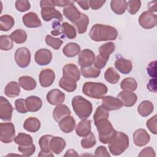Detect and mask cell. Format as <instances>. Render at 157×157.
Listing matches in <instances>:
<instances>
[{
    "instance_id": "1",
    "label": "cell",
    "mask_w": 157,
    "mask_h": 157,
    "mask_svg": "<svg viewBox=\"0 0 157 157\" xmlns=\"http://www.w3.org/2000/svg\"><path fill=\"white\" fill-rule=\"evenodd\" d=\"M89 36L93 40L96 42L114 40L118 36V31L111 26L95 24L91 27Z\"/></svg>"
},
{
    "instance_id": "2",
    "label": "cell",
    "mask_w": 157,
    "mask_h": 157,
    "mask_svg": "<svg viewBox=\"0 0 157 157\" xmlns=\"http://www.w3.org/2000/svg\"><path fill=\"white\" fill-rule=\"evenodd\" d=\"M94 123L99 132V139L102 144H106L115 136V131L108 118H101L94 120Z\"/></svg>"
},
{
    "instance_id": "3",
    "label": "cell",
    "mask_w": 157,
    "mask_h": 157,
    "mask_svg": "<svg viewBox=\"0 0 157 157\" xmlns=\"http://www.w3.org/2000/svg\"><path fill=\"white\" fill-rule=\"evenodd\" d=\"M72 106L75 114L81 120L86 119L92 113V104L81 96H76L73 98Z\"/></svg>"
},
{
    "instance_id": "4",
    "label": "cell",
    "mask_w": 157,
    "mask_h": 157,
    "mask_svg": "<svg viewBox=\"0 0 157 157\" xmlns=\"http://www.w3.org/2000/svg\"><path fill=\"white\" fill-rule=\"evenodd\" d=\"M129 147V137L122 132H117L109 142V148L113 155H120Z\"/></svg>"
},
{
    "instance_id": "5",
    "label": "cell",
    "mask_w": 157,
    "mask_h": 157,
    "mask_svg": "<svg viewBox=\"0 0 157 157\" xmlns=\"http://www.w3.org/2000/svg\"><path fill=\"white\" fill-rule=\"evenodd\" d=\"M82 91L88 97L99 99L106 94L107 87L105 85L100 82H87L83 84Z\"/></svg>"
},
{
    "instance_id": "6",
    "label": "cell",
    "mask_w": 157,
    "mask_h": 157,
    "mask_svg": "<svg viewBox=\"0 0 157 157\" xmlns=\"http://www.w3.org/2000/svg\"><path fill=\"white\" fill-rule=\"evenodd\" d=\"M15 130L13 124L11 122L0 124V140L4 144H9L14 140Z\"/></svg>"
},
{
    "instance_id": "7",
    "label": "cell",
    "mask_w": 157,
    "mask_h": 157,
    "mask_svg": "<svg viewBox=\"0 0 157 157\" xmlns=\"http://www.w3.org/2000/svg\"><path fill=\"white\" fill-rule=\"evenodd\" d=\"M14 57L17 65L21 68H25L30 63L31 52L26 47H20L16 50Z\"/></svg>"
},
{
    "instance_id": "8",
    "label": "cell",
    "mask_w": 157,
    "mask_h": 157,
    "mask_svg": "<svg viewBox=\"0 0 157 157\" xmlns=\"http://www.w3.org/2000/svg\"><path fill=\"white\" fill-rule=\"evenodd\" d=\"M156 15L147 10L144 12L139 18V23L140 26L145 29H151L156 26Z\"/></svg>"
},
{
    "instance_id": "9",
    "label": "cell",
    "mask_w": 157,
    "mask_h": 157,
    "mask_svg": "<svg viewBox=\"0 0 157 157\" xmlns=\"http://www.w3.org/2000/svg\"><path fill=\"white\" fill-rule=\"evenodd\" d=\"M94 53L90 49H84L80 52L78 56V63L81 67L92 66L94 61Z\"/></svg>"
},
{
    "instance_id": "10",
    "label": "cell",
    "mask_w": 157,
    "mask_h": 157,
    "mask_svg": "<svg viewBox=\"0 0 157 157\" xmlns=\"http://www.w3.org/2000/svg\"><path fill=\"white\" fill-rule=\"evenodd\" d=\"M13 108L9 101L3 96L0 97V118L3 121H10Z\"/></svg>"
},
{
    "instance_id": "11",
    "label": "cell",
    "mask_w": 157,
    "mask_h": 157,
    "mask_svg": "<svg viewBox=\"0 0 157 157\" xmlns=\"http://www.w3.org/2000/svg\"><path fill=\"white\" fill-rule=\"evenodd\" d=\"M101 106L107 111H112L118 110L122 107V102L117 98L111 96H104L102 98Z\"/></svg>"
},
{
    "instance_id": "12",
    "label": "cell",
    "mask_w": 157,
    "mask_h": 157,
    "mask_svg": "<svg viewBox=\"0 0 157 157\" xmlns=\"http://www.w3.org/2000/svg\"><path fill=\"white\" fill-rule=\"evenodd\" d=\"M53 137L52 135H44L39 140V145L41 151L39 153V156H53L50 147V142Z\"/></svg>"
},
{
    "instance_id": "13",
    "label": "cell",
    "mask_w": 157,
    "mask_h": 157,
    "mask_svg": "<svg viewBox=\"0 0 157 157\" xmlns=\"http://www.w3.org/2000/svg\"><path fill=\"white\" fill-rule=\"evenodd\" d=\"M34 59L36 63L40 66L47 65L52 59V53L48 49H39L35 53Z\"/></svg>"
},
{
    "instance_id": "14",
    "label": "cell",
    "mask_w": 157,
    "mask_h": 157,
    "mask_svg": "<svg viewBox=\"0 0 157 157\" xmlns=\"http://www.w3.org/2000/svg\"><path fill=\"white\" fill-rule=\"evenodd\" d=\"M55 74L51 69H44L39 74V82L42 87H48L55 80Z\"/></svg>"
},
{
    "instance_id": "15",
    "label": "cell",
    "mask_w": 157,
    "mask_h": 157,
    "mask_svg": "<svg viewBox=\"0 0 157 157\" xmlns=\"http://www.w3.org/2000/svg\"><path fill=\"white\" fill-rule=\"evenodd\" d=\"M41 16L45 21H49L52 18H56L59 21H63V15L59 11L52 7H45L41 10Z\"/></svg>"
},
{
    "instance_id": "16",
    "label": "cell",
    "mask_w": 157,
    "mask_h": 157,
    "mask_svg": "<svg viewBox=\"0 0 157 157\" xmlns=\"http://www.w3.org/2000/svg\"><path fill=\"white\" fill-rule=\"evenodd\" d=\"M150 136L144 129H138L133 134V140L136 145L143 147L150 141Z\"/></svg>"
},
{
    "instance_id": "17",
    "label": "cell",
    "mask_w": 157,
    "mask_h": 157,
    "mask_svg": "<svg viewBox=\"0 0 157 157\" xmlns=\"http://www.w3.org/2000/svg\"><path fill=\"white\" fill-rule=\"evenodd\" d=\"M117 98H118L122 102L123 105L125 107L133 106L137 99L136 94L132 91L124 90L120 92V93L117 95Z\"/></svg>"
},
{
    "instance_id": "18",
    "label": "cell",
    "mask_w": 157,
    "mask_h": 157,
    "mask_svg": "<svg viewBox=\"0 0 157 157\" xmlns=\"http://www.w3.org/2000/svg\"><path fill=\"white\" fill-rule=\"evenodd\" d=\"M22 21L28 28H37L42 25V22L37 15L33 12H29L25 14L22 17Z\"/></svg>"
},
{
    "instance_id": "19",
    "label": "cell",
    "mask_w": 157,
    "mask_h": 157,
    "mask_svg": "<svg viewBox=\"0 0 157 157\" xmlns=\"http://www.w3.org/2000/svg\"><path fill=\"white\" fill-rule=\"evenodd\" d=\"M47 100L52 105H59L62 104L65 99V94L58 89L52 90L47 94Z\"/></svg>"
},
{
    "instance_id": "20",
    "label": "cell",
    "mask_w": 157,
    "mask_h": 157,
    "mask_svg": "<svg viewBox=\"0 0 157 157\" xmlns=\"http://www.w3.org/2000/svg\"><path fill=\"white\" fill-rule=\"evenodd\" d=\"M63 14L68 20L74 23L80 18L82 13L78 11L73 3L64 7Z\"/></svg>"
},
{
    "instance_id": "21",
    "label": "cell",
    "mask_w": 157,
    "mask_h": 157,
    "mask_svg": "<svg viewBox=\"0 0 157 157\" xmlns=\"http://www.w3.org/2000/svg\"><path fill=\"white\" fill-rule=\"evenodd\" d=\"M75 120L72 116H67L63 118L58 123L61 130L64 133L71 132L75 127Z\"/></svg>"
},
{
    "instance_id": "22",
    "label": "cell",
    "mask_w": 157,
    "mask_h": 157,
    "mask_svg": "<svg viewBox=\"0 0 157 157\" xmlns=\"http://www.w3.org/2000/svg\"><path fill=\"white\" fill-rule=\"evenodd\" d=\"M63 76H67L72 78L76 82L78 81L80 78V71L77 66L72 63L67 64L63 67Z\"/></svg>"
},
{
    "instance_id": "23",
    "label": "cell",
    "mask_w": 157,
    "mask_h": 157,
    "mask_svg": "<svg viewBox=\"0 0 157 157\" xmlns=\"http://www.w3.org/2000/svg\"><path fill=\"white\" fill-rule=\"evenodd\" d=\"M26 105L28 111L31 112H37L40 109L42 105L41 99L36 96H30L26 98Z\"/></svg>"
},
{
    "instance_id": "24",
    "label": "cell",
    "mask_w": 157,
    "mask_h": 157,
    "mask_svg": "<svg viewBox=\"0 0 157 157\" xmlns=\"http://www.w3.org/2000/svg\"><path fill=\"white\" fill-rule=\"evenodd\" d=\"M71 115V111L68 107L64 104H59L53 110V119L59 122L64 117Z\"/></svg>"
},
{
    "instance_id": "25",
    "label": "cell",
    "mask_w": 157,
    "mask_h": 157,
    "mask_svg": "<svg viewBox=\"0 0 157 157\" xmlns=\"http://www.w3.org/2000/svg\"><path fill=\"white\" fill-rule=\"evenodd\" d=\"M65 140L61 137H54L51 139L50 142V147L52 152L58 155L62 152L66 147Z\"/></svg>"
},
{
    "instance_id": "26",
    "label": "cell",
    "mask_w": 157,
    "mask_h": 157,
    "mask_svg": "<svg viewBox=\"0 0 157 157\" xmlns=\"http://www.w3.org/2000/svg\"><path fill=\"white\" fill-rule=\"evenodd\" d=\"M115 67L117 70L123 74H129L132 68L131 61L121 57H119L116 59L115 62Z\"/></svg>"
},
{
    "instance_id": "27",
    "label": "cell",
    "mask_w": 157,
    "mask_h": 157,
    "mask_svg": "<svg viewBox=\"0 0 157 157\" xmlns=\"http://www.w3.org/2000/svg\"><path fill=\"white\" fill-rule=\"evenodd\" d=\"M91 121L84 119L80 121L75 128L76 134L80 137H85L91 132Z\"/></svg>"
},
{
    "instance_id": "28",
    "label": "cell",
    "mask_w": 157,
    "mask_h": 157,
    "mask_svg": "<svg viewBox=\"0 0 157 157\" xmlns=\"http://www.w3.org/2000/svg\"><path fill=\"white\" fill-rule=\"evenodd\" d=\"M59 86L67 92H73L77 88L76 81L67 76H63L58 83Z\"/></svg>"
},
{
    "instance_id": "29",
    "label": "cell",
    "mask_w": 157,
    "mask_h": 157,
    "mask_svg": "<svg viewBox=\"0 0 157 157\" xmlns=\"http://www.w3.org/2000/svg\"><path fill=\"white\" fill-rule=\"evenodd\" d=\"M115 50V44L112 42H109L104 44L99 48V56L101 58L108 61L109 56Z\"/></svg>"
},
{
    "instance_id": "30",
    "label": "cell",
    "mask_w": 157,
    "mask_h": 157,
    "mask_svg": "<svg viewBox=\"0 0 157 157\" xmlns=\"http://www.w3.org/2000/svg\"><path fill=\"white\" fill-rule=\"evenodd\" d=\"M40 127V121L36 117L28 118L23 123V128L31 132H36Z\"/></svg>"
},
{
    "instance_id": "31",
    "label": "cell",
    "mask_w": 157,
    "mask_h": 157,
    "mask_svg": "<svg viewBox=\"0 0 157 157\" xmlns=\"http://www.w3.org/2000/svg\"><path fill=\"white\" fill-rule=\"evenodd\" d=\"M18 83L25 90L31 91L36 87V82L31 77L28 75L21 76L18 78Z\"/></svg>"
},
{
    "instance_id": "32",
    "label": "cell",
    "mask_w": 157,
    "mask_h": 157,
    "mask_svg": "<svg viewBox=\"0 0 157 157\" xmlns=\"http://www.w3.org/2000/svg\"><path fill=\"white\" fill-rule=\"evenodd\" d=\"M80 52V47L75 42L67 44L63 48V53L67 57L72 58L77 55Z\"/></svg>"
},
{
    "instance_id": "33",
    "label": "cell",
    "mask_w": 157,
    "mask_h": 157,
    "mask_svg": "<svg viewBox=\"0 0 157 157\" xmlns=\"http://www.w3.org/2000/svg\"><path fill=\"white\" fill-rule=\"evenodd\" d=\"M110 7L115 13L122 15L128 7V2L125 0H112L110 1Z\"/></svg>"
},
{
    "instance_id": "34",
    "label": "cell",
    "mask_w": 157,
    "mask_h": 157,
    "mask_svg": "<svg viewBox=\"0 0 157 157\" xmlns=\"http://www.w3.org/2000/svg\"><path fill=\"white\" fill-rule=\"evenodd\" d=\"M20 88L19 84L15 82L11 81L9 82L4 88L5 94L9 98H14L19 95Z\"/></svg>"
},
{
    "instance_id": "35",
    "label": "cell",
    "mask_w": 157,
    "mask_h": 157,
    "mask_svg": "<svg viewBox=\"0 0 157 157\" xmlns=\"http://www.w3.org/2000/svg\"><path fill=\"white\" fill-rule=\"evenodd\" d=\"M88 23L89 18L85 13H82L80 18L73 23L79 34H83L86 31Z\"/></svg>"
},
{
    "instance_id": "36",
    "label": "cell",
    "mask_w": 157,
    "mask_h": 157,
    "mask_svg": "<svg viewBox=\"0 0 157 157\" xmlns=\"http://www.w3.org/2000/svg\"><path fill=\"white\" fill-rule=\"evenodd\" d=\"M153 104L151 102L147 100L141 102L137 108L138 113L144 117L148 116L153 111Z\"/></svg>"
},
{
    "instance_id": "37",
    "label": "cell",
    "mask_w": 157,
    "mask_h": 157,
    "mask_svg": "<svg viewBox=\"0 0 157 157\" xmlns=\"http://www.w3.org/2000/svg\"><path fill=\"white\" fill-rule=\"evenodd\" d=\"M14 142L20 147H26L33 144L32 137L27 134L20 132L14 139Z\"/></svg>"
},
{
    "instance_id": "38",
    "label": "cell",
    "mask_w": 157,
    "mask_h": 157,
    "mask_svg": "<svg viewBox=\"0 0 157 157\" xmlns=\"http://www.w3.org/2000/svg\"><path fill=\"white\" fill-rule=\"evenodd\" d=\"M13 18L9 15H3L0 17V29L2 31L10 30L14 25Z\"/></svg>"
},
{
    "instance_id": "39",
    "label": "cell",
    "mask_w": 157,
    "mask_h": 157,
    "mask_svg": "<svg viewBox=\"0 0 157 157\" xmlns=\"http://www.w3.org/2000/svg\"><path fill=\"white\" fill-rule=\"evenodd\" d=\"M61 34H63V37L66 36L67 38L69 39H74L77 36L76 30L75 28L67 22H64L61 25Z\"/></svg>"
},
{
    "instance_id": "40",
    "label": "cell",
    "mask_w": 157,
    "mask_h": 157,
    "mask_svg": "<svg viewBox=\"0 0 157 157\" xmlns=\"http://www.w3.org/2000/svg\"><path fill=\"white\" fill-rule=\"evenodd\" d=\"M10 37L12 41L17 44H21L26 40L27 34L25 30L21 29H17L10 34Z\"/></svg>"
},
{
    "instance_id": "41",
    "label": "cell",
    "mask_w": 157,
    "mask_h": 157,
    "mask_svg": "<svg viewBox=\"0 0 157 157\" xmlns=\"http://www.w3.org/2000/svg\"><path fill=\"white\" fill-rule=\"evenodd\" d=\"M80 72L85 78H96L100 75L101 70L94 66H90L86 67H81Z\"/></svg>"
},
{
    "instance_id": "42",
    "label": "cell",
    "mask_w": 157,
    "mask_h": 157,
    "mask_svg": "<svg viewBox=\"0 0 157 157\" xmlns=\"http://www.w3.org/2000/svg\"><path fill=\"white\" fill-rule=\"evenodd\" d=\"M137 87V83L136 80L132 77L124 78L120 83V88L124 91H134Z\"/></svg>"
},
{
    "instance_id": "43",
    "label": "cell",
    "mask_w": 157,
    "mask_h": 157,
    "mask_svg": "<svg viewBox=\"0 0 157 157\" xmlns=\"http://www.w3.org/2000/svg\"><path fill=\"white\" fill-rule=\"evenodd\" d=\"M119 74L112 67H109L104 73V78L107 82L111 84H116L120 79Z\"/></svg>"
},
{
    "instance_id": "44",
    "label": "cell",
    "mask_w": 157,
    "mask_h": 157,
    "mask_svg": "<svg viewBox=\"0 0 157 157\" xmlns=\"http://www.w3.org/2000/svg\"><path fill=\"white\" fill-rule=\"evenodd\" d=\"M96 143V138L93 132H90L88 135L83 138L81 140V145L83 148L88 149L93 147Z\"/></svg>"
},
{
    "instance_id": "45",
    "label": "cell",
    "mask_w": 157,
    "mask_h": 157,
    "mask_svg": "<svg viewBox=\"0 0 157 157\" xmlns=\"http://www.w3.org/2000/svg\"><path fill=\"white\" fill-rule=\"evenodd\" d=\"M13 41L10 36L7 35H2L0 36V48L2 50L7 51L11 50L13 47Z\"/></svg>"
},
{
    "instance_id": "46",
    "label": "cell",
    "mask_w": 157,
    "mask_h": 157,
    "mask_svg": "<svg viewBox=\"0 0 157 157\" xmlns=\"http://www.w3.org/2000/svg\"><path fill=\"white\" fill-rule=\"evenodd\" d=\"M45 43L55 50H58L63 44V40L59 38H55L50 35L45 37Z\"/></svg>"
},
{
    "instance_id": "47",
    "label": "cell",
    "mask_w": 157,
    "mask_h": 157,
    "mask_svg": "<svg viewBox=\"0 0 157 157\" xmlns=\"http://www.w3.org/2000/svg\"><path fill=\"white\" fill-rule=\"evenodd\" d=\"M128 12L132 15L136 14L140 8L141 1L139 0H130L128 2Z\"/></svg>"
},
{
    "instance_id": "48",
    "label": "cell",
    "mask_w": 157,
    "mask_h": 157,
    "mask_svg": "<svg viewBox=\"0 0 157 157\" xmlns=\"http://www.w3.org/2000/svg\"><path fill=\"white\" fill-rule=\"evenodd\" d=\"M16 110L20 113H26L28 110L26 105V101L23 99H18L15 101Z\"/></svg>"
},
{
    "instance_id": "49",
    "label": "cell",
    "mask_w": 157,
    "mask_h": 157,
    "mask_svg": "<svg viewBox=\"0 0 157 157\" xmlns=\"http://www.w3.org/2000/svg\"><path fill=\"white\" fill-rule=\"evenodd\" d=\"M15 7L18 11L23 12L28 10L31 7V5L28 1L18 0L15 2Z\"/></svg>"
},
{
    "instance_id": "50",
    "label": "cell",
    "mask_w": 157,
    "mask_h": 157,
    "mask_svg": "<svg viewBox=\"0 0 157 157\" xmlns=\"http://www.w3.org/2000/svg\"><path fill=\"white\" fill-rule=\"evenodd\" d=\"M18 150L20 153L23 154V156H31L35 152L36 147L34 145V144L29 146H26V147L18 146Z\"/></svg>"
},
{
    "instance_id": "51",
    "label": "cell",
    "mask_w": 157,
    "mask_h": 157,
    "mask_svg": "<svg viewBox=\"0 0 157 157\" xmlns=\"http://www.w3.org/2000/svg\"><path fill=\"white\" fill-rule=\"evenodd\" d=\"M156 120L157 116L155 115L150 118L146 123V125L148 129L151 133L154 134H156Z\"/></svg>"
},
{
    "instance_id": "52",
    "label": "cell",
    "mask_w": 157,
    "mask_h": 157,
    "mask_svg": "<svg viewBox=\"0 0 157 157\" xmlns=\"http://www.w3.org/2000/svg\"><path fill=\"white\" fill-rule=\"evenodd\" d=\"M94 156H106V157L110 156V154L107 151L106 147L104 146L98 147L95 150Z\"/></svg>"
},
{
    "instance_id": "53",
    "label": "cell",
    "mask_w": 157,
    "mask_h": 157,
    "mask_svg": "<svg viewBox=\"0 0 157 157\" xmlns=\"http://www.w3.org/2000/svg\"><path fill=\"white\" fill-rule=\"evenodd\" d=\"M139 157L141 156H152L155 157V153L154 150L151 147H145L143 150H141L140 153L138 155Z\"/></svg>"
},
{
    "instance_id": "54",
    "label": "cell",
    "mask_w": 157,
    "mask_h": 157,
    "mask_svg": "<svg viewBox=\"0 0 157 157\" xmlns=\"http://www.w3.org/2000/svg\"><path fill=\"white\" fill-rule=\"evenodd\" d=\"M105 3V1H96V0L89 1L90 6L93 10H97L100 9Z\"/></svg>"
},
{
    "instance_id": "55",
    "label": "cell",
    "mask_w": 157,
    "mask_h": 157,
    "mask_svg": "<svg viewBox=\"0 0 157 157\" xmlns=\"http://www.w3.org/2000/svg\"><path fill=\"white\" fill-rule=\"evenodd\" d=\"M147 72L148 75L153 78H156V61H152L150 63L147 67Z\"/></svg>"
},
{
    "instance_id": "56",
    "label": "cell",
    "mask_w": 157,
    "mask_h": 157,
    "mask_svg": "<svg viewBox=\"0 0 157 157\" xmlns=\"http://www.w3.org/2000/svg\"><path fill=\"white\" fill-rule=\"evenodd\" d=\"M55 6L58 7H66L68 5L74 3L75 1H67V0H53Z\"/></svg>"
},
{
    "instance_id": "57",
    "label": "cell",
    "mask_w": 157,
    "mask_h": 157,
    "mask_svg": "<svg viewBox=\"0 0 157 157\" xmlns=\"http://www.w3.org/2000/svg\"><path fill=\"white\" fill-rule=\"evenodd\" d=\"M40 6L41 9L45 7H55V4L53 0H42L40 1Z\"/></svg>"
},
{
    "instance_id": "58",
    "label": "cell",
    "mask_w": 157,
    "mask_h": 157,
    "mask_svg": "<svg viewBox=\"0 0 157 157\" xmlns=\"http://www.w3.org/2000/svg\"><path fill=\"white\" fill-rule=\"evenodd\" d=\"M75 2H77L82 9L83 10H88L90 7V4L89 1H75Z\"/></svg>"
},
{
    "instance_id": "59",
    "label": "cell",
    "mask_w": 157,
    "mask_h": 157,
    "mask_svg": "<svg viewBox=\"0 0 157 157\" xmlns=\"http://www.w3.org/2000/svg\"><path fill=\"white\" fill-rule=\"evenodd\" d=\"M147 88L150 91L156 92V78H153L149 81Z\"/></svg>"
},
{
    "instance_id": "60",
    "label": "cell",
    "mask_w": 157,
    "mask_h": 157,
    "mask_svg": "<svg viewBox=\"0 0 157 157\" xmlns=\"http://www.w3.org/2000/svg\"><path fill=\"white\" fill-rule=\"evenodd\" d=\"M156 2H157L156 1H154L148 4V7L149 11L151 12L156 11Z\"/></svg>"
},
{
    "instance_id": "61",
    "label": "cell",
    "mask_w": 157,
    "mask_h": 157,
    "mask_svg": "<svg viewBox=\"0 0 157 157\" xmlns=\"http://www.w3.org/2000/svg\"><path fill=\"white\" fill-rule=\"evenodd\" d=\"M78 156V155L76 151H75L74 150L71 149V150H68L66 151V153L64 155V156Z\"/></svg>"
}]
</instances>
